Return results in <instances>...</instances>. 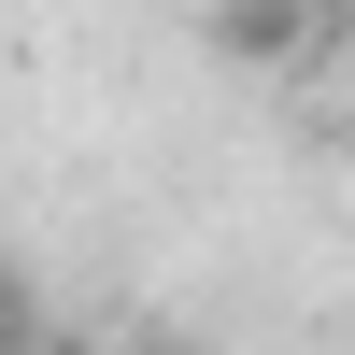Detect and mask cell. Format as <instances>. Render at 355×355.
Here are the masks:
<instances>
[{
  "label": "cell",
  "instance_id": "cell-1",
  "mask_svg": "<svg viewBox=\"0 0 355 355\" xmlns=\"http://www.w3.org/2000/svg\"><path fill=\"white\" fill-rule=\"evenodd\" d=\"M299 43V0H214V57H284Z\"/></svg>",
  "mask_w": 355,
  "mask_h": 355
},
{
  "label": "cell",
  "instance_id": "cell-2",
  "mask_svg": "<svg viewBox=\"0 0 355 355\" xmlns=\"http://www.w3.org/2000/svg\"><path fill=\"white\" fill-rule=\"evenodd\" d=\"M0 355H43V284L0 256Z\"/></svg>",
  "mask_w": 355,
  "mask_h": 355
},
{
  "label": "cell",
  "instance_id": "cell-3",
  "mask_svg": "<svg viewBox=\"0 0 355 355\" xmlns=\"http://www.w3.org/2000/svg\"><path fill=\"white\" fill-rule=\"evenodd\" d=\"M128 355H171V341H128Z\"/></svg>",
  "mask_w": 355,
  "mask_h": 355
}]
</instances>
